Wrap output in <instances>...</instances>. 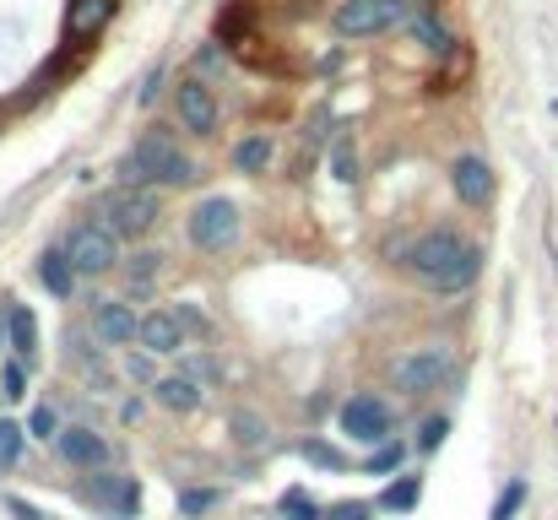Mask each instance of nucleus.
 Masks as SVG:
<instances>
[{
	"mask_svg": "<svg viewBox=\"0 0 558 520\" xmlns=\"http://www.w3.org/2000/svg\"><path fill=\"white\" fill-rule=\"evenodd\" d=\"M401 271L412 282H423L428 293L450 299V293H466L477 277H483V244H472L466 233L456 228H423L407 250H401Z\"/></svg>",
	"mask_w": 558,
	"mask_h": 520,
	"instance_id": "nucleus-1",
	"label": "nucleus"
},
{
	"mask_svg": "<svg viewBox=\"0 0 558 520\" xmlns=\"http://www.w3.org/2000/svg\"><path fill=\"white\" fill-rule=\"evenodd\" d=\"M120 184H153V190H180L195 179V158H190L185 147H180V136L169 131V125H147L131 147H125V158H120Z\"/></svg>",
	"mask_w": 558,
	"mask_h": 520,
	"instance_id": "nucleus-2",
	"label": "nucleus"
},
{
	"mask_svg": "<svg viewBox=\"0 0 558 520\" xmlns=\"http://www.w3.org/2000/svg\"><path fill=\"white\" fill-rule=\"evenodd\" d=\"M93 217L104 222V228H114L120 239H147L158 222H163V195L153 190V184H114V190H104L98 201H93Z\"/></svg>",
	"mask_w": 558,
	"mask_h": 520,
	"instance_id": "nucleus-3",
	"label": "nucleus"
},
{
	"mask_svg": "<svg viewBox=\"0 0 558 520\" xmlns=\"http://www.w3.org/2000/svg\"><path fill=\"white\" fill-rule=\"evenodd\" d=\"M120 244H125V239H120L114 228H104L98 217L76 222V228L60 239V250L71 255L76 277H114V271L125 266V250H120Z\"/></svg>",
	"mask_w": 558,
	"mask_h": 520,
	"instance_id": "nucleus-4",
	"label": "nucleus"
},
{
	"mask_svg": "<svg viewBox=\"0 0 558 520\" xmlns=\"http://www.w3.org/2000/svg\"><path fill=\"white\" fill-rule=\"evenodd\" d=\"M185 233H190V244H195L201 255H222V250H233L239 233H244L239 201H228V195H206V201H195L190 217H185Z\"/></svg>",
	"mask_w": 558,
	"mask_h": 520,
	"instance_id": "nucleus-5",
	"label": "nucleus"
},
{
	"mask_svg": "<svg viewBox=\"0 0 558 520\" xmlns=\"http://www.w3.org/2000/svg\"><path fill=\"white\" fill-rule=\"evenodd\" d=\"M337 428L353 439V445H385V439H396L390 428H396V407L379 396V390H353L342 407H337Z\"/></svg>",
	"mask_w": 558,
	"mask_h": 520,
	"instance_id": "nucleus-6",
	"label": "nucleus"
},
{
	"mask_svg": "<svg viewBox=\"0 0 558 520\" xmlns=\"http://www.w3.org/2000/svg\"><path fill=\"white\" fill-rule=\"evenodd\" d=\"M169 104H174V120H180V131L190 136H217V125H222V104H217V93H211V82H201V76H180L174 82V93H169Z\"/></svg>",
	"mask_w": 558,
	"mask_h": 520,
	"instance_id": "nucleus-7",
	"label": "nucleus"
},
{
	"mask_svg": "<svg viewBox=\"0 0 558 520\" xmlns=\"http://www.w3.org/2000/svg\"><path fill=\"white\" fill-rule=\"evenodd\" d=\"M450 374H456V358H450V347H439V342L412 347L407 358H396V390H401V396H428V390H439Z\"/></svg>",
	"mask_w": 558,
	"mask_h": 520,
	"instance_id": "nucleus-8",
	"label": "nucleus"
},
{
	"mask_svg": "<svg viewBox=\"0 0 558 520\" xmlns=\"http://www.w3.org/2000/svg\"><path fill=\"white\" fill-rule=\"evenodd\" d=\"M82 499L87 505H98V510H109L114 520H131L142 516V483L136 477H125V472H87V488H82Z\"/></svg>",
	"mask_w": 558,
	"mask_h": 520,
	"instance_id": "nucleus-9",
	"label": "nucleus"
},
{
	"mask_svg": "<svg viewBox=\"0 0 558 520\" xmlns=\"http://www.w3.org/2000/svg\"><path fill=\"white\" fill-rule=\"evenodd\" d=\"M54 456H60L65 467H76V472H104L114 450H109V439H104L93 423H65L60 439H54Z\"/></svg>",
	"mask_w": 558,
	"mask_h": 520,
	"instance_id": "nucleus-10",
	"label": "nucleus"
},
{
	"mask_svg": "<svg viewBox=\"0 0 558 520\" xmlns=\"http://www.w3.org/2000/svg\"><path fill=\"white\" fill-rule=\"evenodd\" d=\"M401 16L385 5V0H342L331 11V33L337 38H374V33H390Z\"/></svg>",
	"mask_w": 558,
	"mask_h": 520,
	"instance_id": "nucleus-11",
	"label": "nucleus"
},
{
	"mask_svg": "<svg viewBox=\"0 0 558 520\" xmlns=\"http://www.w3.org/2000/svg\"><path fill=\"white\" fill-rule=\"evenodd\" d=\"M450 190H456V201H461V206L483 211V206L494 201V190H499V179H494V164H488L483 153H461V158L450 164Z\"/></svg>",
	"mask_w": 558,
	"mask_h": 520,
	"instance_id": "nucleus-12",
	"label": "nucleus"
},
{
	"mask_svg": "<svg viewBox=\"0 0 558 520\" xmlns=\"http://www.w3.org/2000/svg\"><path fill=\"white\" fill-rule=\"evenodd\" d=\"M87 326H93V337L104 347H131L136 331H142V315H136L131 299H98V304L87 310Z\"/></svg>",
	"mask_w": 558,
	"mask_h": 520,
	"instance_id": "nucleus-13",
	"label": "nucleus"
},
{
	"mask_svg": "<svg viewBox=\"0 0 558 520\" xmlns=\"http://www.w3.org/2000/svg\"><path fill=\"white\" fill-rule=\"evenodd\" d=\"M190 331L185 321H180V310H147L142 315V331H136V347H147L153 358H174V352H185Z\"/></svg>",
	"mask_w": 558,
	"mask_h": 520,
	"instance_id": "nucleus-14",
	"label": "nucleus"
},
{
	"mask_svg": "<svg viewBox=\"0 0 558 520\" xmlns=\"http://www.w3.org/2000/svg\"><path fill=\"white\" fill-rule=\"evenodd\" d=\"M5 352L22 358L27 368H33V358H38V315H33L22 299H5Z\"/></svg>",
	"mask_w": 558,
	"mask_h": 520,
	"instance_id": "nucleus-15",
	"label": "nucleus"
},
{
	"mask_svg": "<svg viewBox=\"0 0 558 520\" xmlns=\"http://www.w3.org/2000/svg\"><path fill=\"white\" fill-rule=\"evenodd\" d=\"M153 401H158L163 412H195V407L206 401V385L190 379L185 368H174V374H163V379L153 385Z\"/></svg>",
	"mask_w": 558,
	"mask_h": 520,
	"instance_id": "nucleus-16",
	"label": "nucleus"
},
{
	"mask_svg": "<svg viewBox=\"0 0 558 520\" xmlns=\"http://www.w3.org/2000/svg\"><path fill=\"white\" fill-rule=\"evenodd\" d=\"M33 277H38V282H44L54 299H71V293H76V282H82V277H76V266H71V255H65L60 244H49V250L38 255Z\"/></svg>",
	"mask_w": 558,
	"mask_h": 520,
	"instance_id": "nucleus-17",
	"label": "nucleus"
},
{
	"mask_svg": "<svg viewBox=\"0 0 558 520\" xmlns=\"http://www.w3.org/2000/svg\"><path fill=\"white\" fill-rule=\"evenodd\" d=\"M407 27H412V38H417V44H423L428 55H450V49H456L450 27H445V22H439L434 11H423V5H417V11L407 16Z\"/></svg>",
	"mask_w": 558,
	"mask_h": 520,
	"instance_id": "nucleus-18",
	"label": "nucleus"
},
{
	"mask_svg": "<svg viewBox=\"0 0 558 520\" xmlns=\"http://www.w3.org/2000/svg\"><path fill=\"white\" fill-rule=\"evenodd\" d=\"M158 271H163V255H158V250H136V255H125V277H131V304H136L142 293H153Z\"/></svg>",
	"mask_w": 558,
	"mask_h": 520,
	"instance_id": "nucleus-19",
	"label": "nucleus"
},
{
	"mask_svg": "<svg viewBox=\"0 0 558 520\" xmlns=\"http://www.w3.org/2000/svg\"><path fill=\"white\" fill-rule=\"evenodd\" d=\"M271 158H277V142H271V136H244V142L233 147V169L250 173V179L271 169Z\"/></svg>",
	"mask_w": 558,
	"mask_h": 520,
	"instance_id": "nucleus-20",
	"label": "nucleus"
},
{
	"mask_svg": "<svg viewBox=\"0 0 558 520\" xmlns=\"http://www.w3.org/2000/svg\"><path fill=\"white\" fill-rule=\"evenodd\" d=\"M228 428H233V445H244V450L271 445V423H266L260 412H250V407H239V412L228 418Z\"/></svg>",
	"mask_w": 558,
	"mask_h": 520,
	"instance_id": "nucleus-21",
	"label": "nucleus"
},
{
	"mask_svg": "<svg viewBox=\"0 0 558 520\" xmlns=\"http://www.w3.org/2000/svg\"><path fill=\"white\" fill-rule=\"evenodd\" d=\"M250 22H255V5H250V0H228V5L217 11V38L233 44V38H244Z\"/></svg>",
	"mask_w": 558,
	"mask_h": 520,
	"instance_id": "nucleus-22",
	"label": "nucleus"
},
{
	"mask_svg": "<svg viewBox=\"0 0 558 520\" xmlns=\"http://www.w3.org/2000/svg\"><path fill=\"white\" fill-rule=\"evenodd\" d=\"M299 456H304L310 467H320V472H348V456H342L331 439H315V434H310V439L299 445Z\"/></svg>",
	"mask_w": 558,
	"mask_h": 520,
	"instance_id": "nucleus-23",
	"label": "nucleus"
},
{
	"mask_svg": "<svg viewBox=\"0 0 558 520\" xmlns=\"http://www.w3.org/2000/svg\"><path fill=\"white\" fill-rule=\"evenodd\" d=\"M109 16H114V0H71V33L104 27Z\"/></svg>",
	"mask_w": 558,
	"mask_h": 520,
	"instance_id": "nucleus-24",
	"label": "nucleus"
},
{
	"mask_svg": "<svg viewBox=\"0 0 558 520\" xmlns=\"http://www.w3.org/2000/svg\"><path fill=\"white\" fill-rule=\"evenodd\" d=\"M22 445H27V423L0 418V472H11V467L22 461Z\"/></svg>",
	"mask_w": 558,
	"mask_h": 520,
	"instance_id": "nucleus-25",
	"label": "nucleus"
},
{
	"mask_svg": "<svg viewBox=\"0 0 558 520\" xmlns=\"http://www.w3.org/2000/svg\"><path fill=\"white\" fill-rule=\"evenodd\" d=\"M60 428H65V423H60V412H54L49 401L27 412V439H38V445H54V439H60Z\"/></svg>",
	"mask_w": 558,
	"mask_h": 520,
	"instance_id": "nucleus-26",
	"label": "nucleus"
},
{
	"mask_svg": "<svg viewBox=\"0 0 558 520\" xmlns=\"http://www.w3.org/2000/svg\"><path fill=\"white\" fill-rule=\"evenodd\" d=\"M0 396H5V407L27 396V363H22V358H11V352L0 358Z\"/></svg>",
	"mask_w": 558,
	"mask_h": 520,
	"instance_id": "nucleus-27",
	"label": "nucleus"
},
{
	"mask_svg": "<svg viewBox=\"0 0 558 520\" xmlns=\"http://www.w3.org/2000/svg\"><path fill=\"white\" fill-rule=\"evenodd\" d=\"M417 499H423V477H401L379 494V510H412Z\"/></svg>",
	"mask_w": 558,
	"mask_h": 520,
	"instance_id": "nucleus-28",
	"label": "nucleus"
},
{
	"mask_svg": "<svg viewBox=\"0 0 558 520\" xmlns=\"http://www.w3.org/2000/svg\"><path fill=\"white\" fill-rule=\"evenodd\" d=\"M331 179L337 184H359V147H353V136H342L331 147Z\"/></svg>",
	"mask_w": 558,
	"mask_h": 520,
	"instance_id": "nucleus-29",
	"label": "nucleus"
},
{
	"mask_svg": "<svg viewBox=\"0 0 558 520\" xmlns=\"http://www.w3.org/2000/svg\"><path fill=\"white\" fill-rule=\"evenodd\" d=\"M521 505H526V477H510V483H505V494L494 499L488 520H515L521 516Z\"/></svg>",
	"mask_w": 558,
	"mask_h": 520,
	"instance_id": "nucleus-30",
	"label": "nucleus"
},
{
	"mask_svg": "<svg viewBox=\"0 0 558 520\" xmlns=\"http://www.w3.org/2000/svg\"><path fill=\"white\" fill-rule=\"evenodd\" d=\"M125 374H131L136 385H158V379H163V374H158V358H153L147 347H142V352H136V347L125 352Z\"/></svg>",
	"mask_w": 558,
	"mask_h": 520,
	"instance_id": "nucleus-31",
	"label": "nucleus"
},
{
	"mask_svg": "<svg viewBox=\"0 0 558 520\" xmlns=\"http://www.w3.org/2000/svg\"><path fill=\"white\" fill-rule=\"evenodd\" d=\"M282 516L288 520H326V505H320V499H310L304 488H293V494L282 499Z\"/></svg>",
	"mask_w": 558,
	"mask_h": 520,
	"instance_id": "nucleus-32",
	"label": "nucleus"
},
{
	"mask_svg": "<svg viewBox=\"0 0 558 520\" xmlns=\"http://www.w3.org/2000/svg\"><path fill=\"white\" fill-rule=\"evenodd\" d=\"M401 461H407V445L401 439H385V445H374V456H369V472H401Z\"/></svg>",
	"mask_w": 558,
	"mask_h": 520,
	"instance_id": "nucleus-33",
	"label": "nucleus"
},
{
	"mask_svg": "<svg viewBox=\"0 0 558 520\" xmlns=\"http://www.w3.org/2000/svg\"><path fill=\"white\" fill-rule=\"evenodd\" d=\"M445 434H450V418H423V428H417V456H434L439 445H445Z\"/></svg>",
	"mask_w": 558,
	"mask_h": 520,
	"instance_id": "nucleus-34",
	"label": "nucleus"
},
{
	"mask_svg": "<svg viewBox=\"0 0 558 520\" xmlns=\"http://www.w3.org/2000/svg\"><path fill=\"white\" fill-rule=\"evenodd\" d=\"M217 499H222L217 488H185V494H180V510H185V516H206Z\"/></svg>",
	"mask_w": 558,
	"mask_h": 520,
	"instance_id": "nucleus-35",
	"label": "nucleus"
},
{
	"mask_svg": "<svg viewBox=\"0 0 558 520\" xmlns=\"http://www.w3.org/2000/svg\"><path fill=\"white\" fill-rule=\"evenodd\" d=\"M180 368H185L190 379H201V385H206V379H217V374H222V368H217V363H211V358H201V352H180Z\"/></svg>",
	"mask_w": 558,
	"mask_h": 520,
	"instance_id": "nucleus-36",
	"label": "nucleus"
},
{
	"mask_svg": "<svg viewBox=\"0 0 558 520\" xmlns=\"http://www.w3.org/2000/svg\"><path fill=\"white\" fill-rule=\"evenodd\" d=\"M163 76H169V65H153V71H147V87L136 93V109H153V104H158V93H163Z\"/></svg>",
	"mask_w": 558,
	"mask_h": 520,
	"instance_id": "nucleus-37",
	"label": "nucleus"
},
{
	"mask_svg": "<svg viewBox=\"0 0 558 520\" xmlns=\"http://www.w3.org/2000/svg\"><path fill=\"white\" fill-rule=\"evenodd\" d=\"M326 520H374V505H364V499H348V505H331V510H326Z\"/></svg>",
	"mask_w": 558,
	"mask_h": 520,
	"instance_id": "nucleus-38",
	"label": "nucleus"
},
{
	"mask_svg": "<svg viewBox=\"0 0 558 520\" xmlns=\"http://www.w3.org/2000/svg\"><path fill=\"white\" fill-rule=\"evenodd\" d=\"M180 321H185V331H206V315L195 304H180Z\"/></svg>",
	"mask_w": 558,
	"mask_h": 520,
	"instance_id": "nucleus-39",
	"label": "nucleus"
},
{
	"mask_svg": "<svg viewBox=\"0 0 558 520\" xmlns=\"http://www.w3.org/2000/svg\"><path fill=\"white\" fill-rule=\"evenodd\" d=\"M5 510H11V516H22V520H44L33 505H27V499H5Z\"/></svg>",
	"mask_w": 558,
	"mask_h": 520,
	"instance_id": "nucleus-40",
	"label": "nucleus"
},
{
	"mask_svg": "<svg viewBox=\"0 0 558 520\" xmlns=\"http://www.w3.org/2000/svg\"><path fill=\"white\" fill-rule=\"evenodd\" d=\"M385 5H390V11H396V16H401V22H407V16H412V0H385Z\"/></svg>",
	"mask_w": 558,
	"mask_h": 520,
	"instance_id": "nucleus-41",
	"label": "nucleus"
},
{
	"mask_svg": "<svg viewBox=\"0 0 558 520\" xmlns=\"http://www.w3.org/2000/svg\"><path fill=\"white\" fill-rule=\"evenodd\" d=\"M0 358H5V304H0Z\"/></svg>",
	"mask_w": 558,
	"mask_h": 520,
	"instance_id": "nucleus-42",
	"label": "nucleus"
}]
</instances>
